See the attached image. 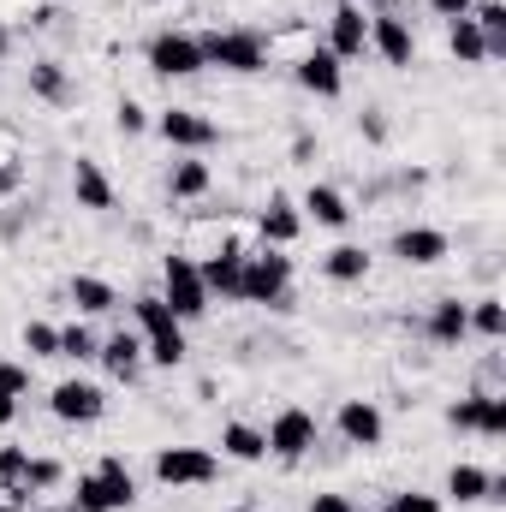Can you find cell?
<instances>
[{
	"instance_id": "obj_1",
	"label": "cell",
	"mask_w": 506,
	"mask_h": 512,
	"mask_svg": "<svg viewBox=\"0 0 506 512\" xmlns=\"http://www.w3.org/2000/svg\"><path fill=\"white\" fill-rule=\"evenodd\" d=\"M137 334H143V358L155 364V370H179L185 364V322L173 316V304L161 298V292H143L137 304Z\"/></svg>"
},
{
	"instance_id": "obj_2",
	"label": "cell",
	"mask_w": 506,
	"mask_h": 512,
	"mask_svg": "<svg viewBox=\"0 0 506 512\" xmlns=\"http://www.w3.org/2000/svg\"><path fill=\"white\" fill-rule=\"evenodd\" d=\"M239 304L286 310V304H292V256H280L274 245H262L256 256H245V274H239Z\"/></svg>"
},
{
	"instance_id": "obj_3",
	"label": "cell",
	"mask_w": 506,
	"mask_h": 512,
	"mask_svg": "<svg viewBox=\"0 0 506 512\" xmlns=\"http://www.w3.org/2000/svg\"><path fill=\"white\" fill-rule=\"evenodd\" d=\"M137 501V483H131L126 459H102L90 477H78V501L72 512H126Z\"/></svg>"
},
{
	"instance_id": "obj_4",
	"label": "cell",
	"mask_w": 506,
	"mask_h": 512,
	"mask_svg": "<svg viewBox=\"0 0 506 512\" xmlns=\"http://www.w3.org/2000/svg\"><path fill=\"white\" fill-rule=\"evenodd\" d=\"M197 42H203V66H221V72H239V78L268 66V42L256 30H209Z\"/></svg>"
},
{
	"instance_id": "obj_5",
	"label": "cell",
	"mask_w": 506,
	"mask_h": 512,
	"mask_svg": "<svg viewBox=\"0 0 506 512\" xmlns=\"http://www.w3.org/2000/svg\"><path fill=\"white\" fill-rule=\"evenodd\" d=\"M161 298L173 304V316H179V322L209 316V286H203V268H197L191 256H167V262H161Z\"/></svg>"
},
{
	"instance_id": "obj_6",
	"label": "cell",
	"mask_w": 506,
	"mask_h": 512,
	"mask_svg": "<svg viewBox=\"0 0 506 512\" xmlns=\"http://www.w3.org/2000/svg\"><path fill=\"white\" fill-rule=\"evenodd\" d=\"M155 477L167 489H209L221 477V459L209 447H161L155 453Z\"/></svg>"
},
{
	"instance_id": "obj_7",
	"label": "cell",
	"mask_w": 506,
	"mask_h": 512,
	"mask_svg": "<svg viewBox=\"0 0 506 512\" xmlns=\"http://www.w3.org/2000/svg\"><path fill=\"white\" fill-rule=\"evenodd\" d=\"M143 54H149L155 78H197L203 72V42L191 30H161V36H149Z\"/></svg>"
},
{
	"instance_id": "obj_8",
	"label": "cell",
	"mask_w": 506,
	"mask_h": 512,
	"mask_svg": "<svg viewBox=\"0 0 506 512\" xmlns=\"http://www.w3.org/2000/svg\"><path fill=\"white\" fill-rule=\"evenodd\" d=\"M262 435H268V453H274V459L298 465V459L316 447V417H310L304 405H286V411H280V417H274Z\"/></svg>"
},
{
	"instance_id": "obj_9",
	"label": "cell",
	"mask_w": 506,
	"mask_h": 512,
	"mask_svg": "<svg viewBox=\"0 0 506 512\" xmlns=\"http://www.w3.org/2000/svg\"><path fill=\"white\" fill-rule=\"evenodd\" d=\"M48 411L60 417V423H102V411H108V393L96 382H60L54 393H48Z\"/></svg>"
},
{
	"instance_id": "obj_10",
	"label": "cell",
	"mask_w": 506,
	"mask_h": 512,
	"mask_svg": "<svg viewBox=\"0 0 506 512\" xmlns=\"http://www.w3.org/2000/svg\"><path fill=\"white\" fill-rule=\"evenodd\" d=\"M155 131H161L173 149H185V155H197V149L221 143V126H215V120H203L197 108H167V114L155 120Z\"/></svg>"
},
{
	"instance_id": "obj_11",
	"label": "cell",
	"mask_w": 506,
	"mask_h": 512,
	"mask_svg": "<svg viewBox=\"0 0 506 512\" xmlns=\"http://www.w3.org/2000/svg\"><path fill=\"white\" fill-rule=\"evenodd\" d=\"M364 48H370V18H364V6L340 0V6H334V18H328V54L346 66V60H358Z\"/></svg>"
},
{
	"instance_id": "obj_12",
	"label": "cell",
	"mask_w": 506,
	"mask_h": 512,
	"mask_svg": "<svg viewBox=\"0 0 506 512\" xmlns=\"http://www.w3.org/2000/svg\"><path fill=\"white\" fill-rule=\"evenodd\" d=\"M370 48L387 66H417V36L399 12H370Z\"/></svg>"
},
{
	"instance_id": "obj_13",
	"label": "cell",
	"mask_w": 506,
	"mask_h": 512,
	"mask_svg": "<svg viewBox=\"0 0 506 512\" xmlns=\"http://www.w3.org/2000/svg\"><path fill=\"white\" fill-rule=\"evenodd\" d=\"M292 78L310 90V96H322V102H334L340 90H346V66L328 54V48H310V54H298V66H292Z\"/></svg>"
},
{
	"instance_id": "obj_14",
	"label": "cell",
	"mask_w": 506,
	"mask_h": 512,
	"mask_svg": "<svg viewBox=\"0 0 506 512\" xmlns=\"http://www.w3.org/2000/svg\"><path fill=\"white\" fill-rule=\"evenodd\" d=\"M72 197H78V209H90V215H108V209H114V179L102 173L96 155H78V161H72Z\"/></svg>"
},
{
	"instance_id": "obj_15",
	"label": "cell",
	"mask_w": 506,
	"mask_h": 512,
	"mask_svg": "<svg viewBox=\"0 0 506 512\" xmlns=\"http://www.w3.org/2000/svg\"><path fill=\"white\" fill-rule=\"evenodd\" d=\"M447 251H453V239H447L441 227H399V233H393V256L411 262V268H435Z\"/></svg>"
},
{
	"instance_id": "obj_16",
	"label": "cell",
	"mask_w": 506,
	"mask_h": 512,
	"mask_svg": "<svg viewBox=\"0 0 506 512\" xmlns=\"http://www.w3.org/2000/svg\"><path fill=\"white\" fill-rule=\"evenodd\" d=\"M340 435H346V447H381L387 423H381L376 399H346L340 405Z\"/></svg>"
},
{
	"instance_id": "obj_17",
	"label": "cell",
	"mask_w": 506,
	"mask_h": 512,
	"mask_svg": "<svg viewBox=\"0 0 506 512\" xmlns=\"http://www.w3.org/2000/svg\"><path fill=\"white\" fill-rule=\"evenodd\" d=\"M197 268H203V286H209V298L221 292V298H233V304H239V274H245V251H239L233 239H227L221 251L209 256V262H197Z\"/></svg>"
},
{
	"instance_id": "obj_18",
	"label": "cell",
	"mask_w": 506,
	"mask_h": 512,
	"mask_svg": "<svg viewBox=\"0 0 506 512\" xmlns=\"http://www.w3.org/2000/svg\"><path fill=\"white\" fill-rule=\"evenodd\" d=\"M298 227H304V215H298L286 197H268V209L256 215V233H262V245H274V251H286V245L298 239Z\"/></svg>"
},
{
	"instance_id": "obj_19",
	"label": "cell",
	"mask_w": 506,
	"mask_h": 512,
	"mask_svg": "<svg viewBox=\"0 0 506 512\" xmlns=\"http://www.w3.org/2000/svg\"><path fill=\"white\" fill-rule=\"evenodd\" d=\"M102 364H108V376H120V382H137V364H143V334H114V340H102V352H96Z\"/></svg>"
},
{
	"instance_id": "obj_20",
	"label": "cell",
	"mask_w": 506,
	"mask_h": 512,
	"mask_svg": "<svg viewBox=\"0 0 506 512\" xmlns=\"http://www.w3.org/2000/svg\"><path fill=\"white\" fill-rule=\"evenodd\" d=\"M447 501H459V507L495 501V477H489L483 465H453V471H447Z\"/></svg>"
},
{
	"instance_id": "obj_21",
	"label": "cell",
	"mask_w": 506,
	"mask_h": 512,
	"mask_svg": "<svg viewBox=\"0 0 506 512\" xmlns=\"http://www.w3.org/2000/svg\"><path fill=\"white\" fill-rule=\"evenodd\" d=\"M30 96L66 108V102H72V78H66V66H60V60H36V66H30Z\"/></svg>"
},
{
	"instance_id": "obj_22",
	"label": "cell",
	"mask_w": 506,
	"mask_h": 512,
	"mask_svg": "<svg viewBox=\"0 0 506 512\" xmlns=\"http://www.w3.org/2000/svg\"><path fill=\"white\" fill-rule=\"evenodd\" d=\"M304 209H310L316 227H352V203H346L334 185H310V191H304Z\"/></svg>"
},
{
	"instance_id": "obj_23",
	"label": "cell",
	"mask_w": 506,
	"mask_h": 512,
	"mask_svg": "<svg viewBox=\"0 0 506 512\" xmlns=\"http://www.w3.org/2000/svg\"><path fill=\"white\" fill-rule=\"evenodd\" d=\"M72 304H78V316H108L120 304V292L102 274H72Z\"/></svg>"
},
{
	"instance_id": "obj_24",
	"label": "cell",
	"mask_w": 506,
	"mask_h": 512,
	"mask_svg": "<svg viewBox=\"0 0 506 512\" xmlns=\"http://www.w3.org/2000/svg\"><path fill=\"white\" fill-rule=\"evenodd\" d=\"M471 334V316H465V304L459 298H441L435 310H429V340L435 346H459Z\"/></svg>"
},
{
	"instance_id": "obj_25",
	"label": "cell",
	"mask_w": 506,
	"mask_h": 512,
	"mask_svg": "<svg viewBox=\"0 0 506 512\" xmlns=\"http://www.w3.org/2000/svg\"><path fill=\"white\" fill-rule=\"evenodd\" d=\"M447 48H453L459 66H483V60H489V42H483L477 18H453V24H447Z\"/></svg>"
},
{
	"instance_id": "obj_26",
	"label": "cell",
	"mask_w": 506,
	"mask_h": 512,
	"mask_svg": "<svg viewBox=\"0 0 506 512\" xmlns=\"http://www.w3.org/2000/svg\"><path fill=\"white\" fill-rule=\"evenodd\" d=\"M221 453L239 459V465H256V459H268V435L251 429V423H227L221 429Z\"/></svg>"
},
{
	"instance_id": "obj_27",
	"label": "cell",
	"mask_w": 506,
	"mask_h": 512,
	"mask_svg": "<svg viewBox=\"0 0 506 512\" xmlns=\"http://www.w3.org/2000/svg\"><path fill=\"white\" fill-rule=\"evenodd\" d=\"M322 274L340 280V286H352V280L370 274V251H364V245H334V251L322 256Z\"/></svg>"
},
{
	"instance_id": "obj_28",
	"label": "cell",
	"mask_w": 506,
	"mask_h": 512,
	"mask_svg": "<svg viewBox=\"0 0 506 512\" xmlns=\"http://www.w3.org/2000/svg\"><path fill=\"white\" fill-rule=\"evenodd\" d=\"M24 477H30V447H0V495L6 501H30Z\"/></svg>"
},
{
	"instance_id": "obj_29",
	"label": "cell",
	"mask_w": 506,
	"mask_h": 512,
	"mask_svg": "<svg viewBox=\"0 0 506 512\" xmlns=\"http://www.w3.org/2000/svg\"><path fill=\"white\" fill-rule=\"evenodd\" d=\"M167 191H173V197H203V191H209V161H197V155L173 161V173H167Z\"/></svg>"
},
{
	"instance_id": "obj_30",
	"label": "cell",
	"mask_w": 506,
	"mask_h": 512,
	"mask_svg": "<svg viewBox=\"0 0 506 512\" xmlns=\"http://www.w3.org/2000/svg\"><path fill=\"white\" fill-rule=\"evenodd\" d=\"M465 316H471V328H477L483 340H501L506 334V304L501 298H477V304H465Z\"/></svg>"
},
{
	"instance_id": "obj_31",
	"label": "cell",
	"mask_w": 506,
	"mask_h": 512,
	"mask_svg": "<svg viewBox=\"0 0 506 512\" xmlns=\"http://www.w3.org/2000/svg\"><path fill=\"white\" fill-rule=\"evenodd\" d=\"M96 352H102V340H96L84 322H66V328H60V358H72V364H90Z\"/></svg>"
},
{
	"instance_id": "obj_32",
	"label": "cell",
	"mask_w": 506,
	"mask_h": 512,
	"mask_svg": "<svg viewBox=\"0 0 506 512\" xmlns=\"http://www.w3.org/2000/svg\"><path fill=\"white\" fill-rule=\"evenodd\" d=\"M30 387V370H18V364H0V423H12L18 417V393Z\"/></svg>"
},
{
	"instance_id": "obj_33",
	"label": "cell",
	"mask_w": 506,
	"mask_h": 512,
	"mask_svg": "<svg viewBox=\"0 0 506 512\" xmlns=\"http://www.w3.org/2000/svg\"><path fill=\"white\" fill-rule=\"evenodd\" d=\"M477 435H489V441H501V435H506V393H489V387H483V405H477Z\"/></svg>"
},
{
	"instance_id": "obj_34",
	"label": "cell",
	"mask_w": 506,
	"mask_h": 512,
	"mask_svg": "<svg viewBox=\"0 0 506 512\" xmlns=\"http://www.w3.org/2000/svg\"><path fill=\"white\" fill-rule=\"evenodd\" d=\"M24 352L30 358H60V328L54 322H24Z\"/></svg>"
},
{
	"instance_id": "obj_35",
	"label": "cell",
	"mask_w": 506,
	"mask_h": 512,
	"mask_svg": "<svg viewBox=\"0 0 506 512\" xmlns=\"http://www.w3.org/2000/svg\"><path fill=\"white\" fill-rule=\"evenodd\" d=\"M60 477H66V465H60V459H36V453H30V477H24V489H30V495L54 489Z\"/></svg>"
},
{
	"instance_id": "obj_36",
	"label": "cell",
	"mask_w": 506,
	"mask_h": 512,
	"mask_svg": "<svg viewBox=\"0 0 506 512\" xmlns=\"http://www.w3.org/2000/svg\"><path fill=\"white\" fill-rule=\"evenodd\" d=\"M381 512H441V495H417V489H405V495H387V507Z\"/></svg>"
},
{
	"instance_id": "obj_37",
	"label": "cell",
	"mask_w": 506,
	"mask_h": 512,
	"mask_svg": "<svg viewBox=\"0 0 506 512\" xmlns=\"http://www.w3.org/2000/svg\"><path fill=\"white\" fill-rule=\"evenodd\" d=\"M477 405H483V387L465 393V399H453V405H447V423H453V429H477Z\"/></svg>"
},
{
	"instance_id": "obj_38",
	"label": "cell",
	"mask_w": 506,
	"mask_h": 512,
	"mask_svg": "<svg viewBox=\"0 0 506 512\" xmlns=\"http://www.w3.org/2000/svg\"><path fill=\"white\" fill-rule=\"evenodd\" d=\"M114 126H120V137H137V131L149 126V114H143V108H137V102H120V108H114Z\"/></svg>"
},
{
	"instance_id": "obj_39",
	"label": "cell",
	"mask_w": 506,
	"mask_h": 512,
	"mask_svg": "<svg viewBox=\"0 0 506 512\" xmlns=\"http://www.w3.org/2000/svg\"><path fill=\"white\" fill-rule=\"evenodd\" d=\"M471 6H477V0H429V12L447 18V24H453V18H471Z\"/></svg>"
},
{
	"instance_id": "obj_40",
	"label": "cell",
	"mask_w": 506,
	"mask_h": 512,
	"mask_svg": "<svg viewBox=\"0 0 506 512\" xmlns=\"http://www.w3.org/2000/svg\"><path fill=\"white\" fill-rule=\"evenodd\" d=\"M310 512H358L352 495H310Z\"/></svg>"
},
{
	"instance_id": "obj_41",
	"label": "cell",
	"mask_w": 506,
	"mask_h": 512,
	"mask_svg": "<svg viewBox=\"0 0 506 512\" xmlns=\"http://www.w3.org/2000/svg\"><path fill=\"white\" fill-rule=\"evenodd\" d=\"M358 126H364V137H370V143H381V137H387V120H381L376 108H370V114H364Z\"/></svg>"
},
{
	"instance_id": "obj_42",
	"label": "cell",
	"mask_w": 506,
	"mask_h": 512,
	"mask_svg": "<svg viewBox=\"0 0 506 512\" xmlns=\"http://www.w3.org/2000/svg\"><path fill=\"white\" fill-rule=\"evenodd\" d=\"M12 512H60V507H12Z\"/></svg>"
},
{
	"instance_id": "obj_43",
	"label": "cell",
	"mask_w": 506,
	"mask_h": 512,
	"mask_svg": "<svg viewBox=\"0 0 506 512\" xmlns=\"http://www.w3.org/2000/svg\"><path fill=\"white\" fill-rule=\"evenodd\" d=\"M0 66H6V30H0Z\"/></svg>"
},
{
	"instance_id": "obj_44",
	"label": "cell",
	"mask_w": 506,
	"mask_h": 512,
	"mask_svg": "<svg viewBox=\"0 0 506 512\" xmlns=\"http://www.w3.org/2000/svg\"><path fill=\"white\" fill-rule=\"evenodd\" d=\"M0 512H12V501H6V495H0Z\"/></svg>"
},
{
	"instance_id": "obj_45",
	"label": "cell",
	"mask_w": 506,
	"mask_h": 512,
	"mask_svg": "<svg viewBox=\"0 0 506 512\" xmlns=\"http://www.w3.org/2000/svg\"><path fill=\"white\" fill-rule=\"evenodd\" d=\"M245 512H251V507H245Z\"/></svg>"
}]
</instances>
